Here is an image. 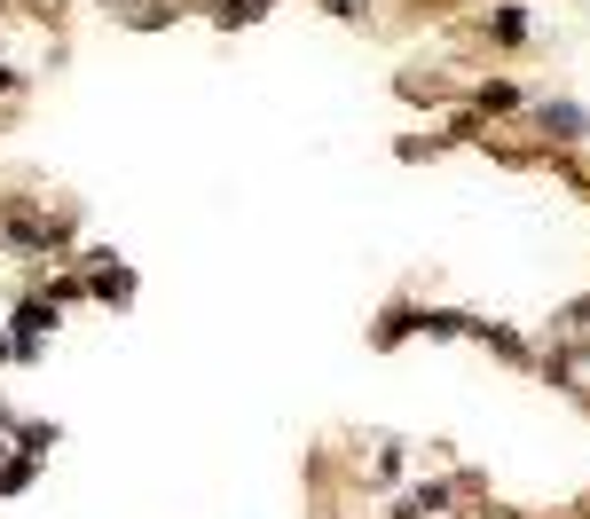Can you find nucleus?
<instances>
[{
    "instance_id": "obj_1",
    "label": "nucleus",
    "mask_w": 590,
    "mask_h": 519,
    "mask_svg": "<svg viewBox=\"0 0 590 519\" xmlns=\"http://www.w3.org/2000/svg\"><path fill=\"white\" fill-rule=\"evenodd\" d=\"M543 119H551V134H582V126H590V119H582V111H574V103H551V111H543Z\"/></svg>"
},
{
    "instance_id": "obj_2",
    "label": "nucleus",
    "mask_w": 590,
    "mask_h": 519,
    "mask_svg": "<svg viewBox=\"0 0 590 519\" xmlns=\"http://www.w3.org/2000/svg\"><path fill=\"white\" fill-rule=\"evenodd\" d=\"M488 32H496V40H520V32H528V17H520V9H496V24H488Z\"/></svg>"
},
{
    "instance_id": "obj_3",
    "label": "nucleus",
    "mask_w": 590,
    "mask_h": 519,
    "mask_svg": "<svg viewBox=\"0 0 590 519\" xmlns=\"http://www.w3.org/2000/svg\"><path fill=\"white\" fill-rule=\"evenodd\" d=\"M330 9H355V0H330Z\"/></svg>"
}]
</instances>
